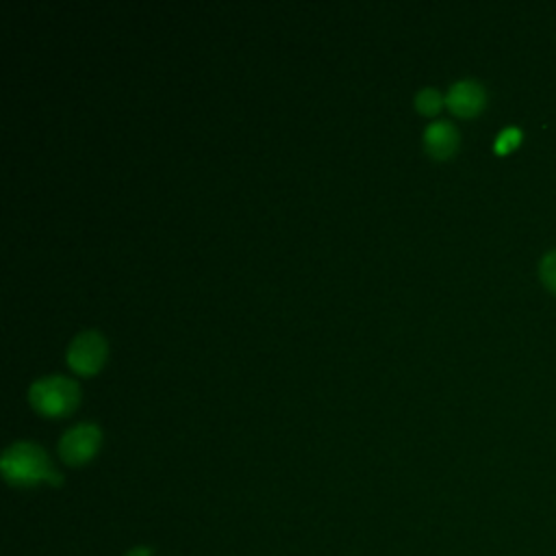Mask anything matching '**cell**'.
Wrapping results in <instances>:
<instances>
[{"instance_id":"obj_1","label":"cell","mask_w":556,"mask_h":556,"mask_svg":"<svg viewBox=\"0 0 556 556\" xmlns=\"http://www.w3.org/2000/svg\"><path fill=\"white\" fill-rule=\"evenodd\" d=\"M0 467L10 482L14 484H36L40 480L49 482H62V476L55 471V467L49 461V454L31 443V441H16L12 443L0 458Z\"/></svg>"},{"instance_id":"obj_2","label":"cell","mask_w":556,"mask_h":556,"mask_svg":"<svg viewBox=\"0 0 556 556\" xmlns=\"http://www.w3.org/2000/svg\"><path fill=\"white\" fill-rule=\"evenodd\" d=\"M29 400L44 415H62L75 409L79 400V387L68 376L51 374L31 383Z\"/></svg>"},{"instance_id":"obj_3","label":"cell","mask_w":556,"mask_h":556,"mask_svg":"<svg viewBox=\"0 0 556 556\" xmlns=\"http://www.w3.org/2000/svg\"><path fill=\"white\" fill-rule=\"evenodd\" d=\"M107 354V341L99 331H81L68 346V363L81 374H92L101 367Z\"/></svg>"},{"instance_id":"obj_4","label":"cell","mask_w":556,"mask_h":556,"mask_svg":"<svg viewBox=\"0 0 556 556\" xmlns=\"http://www.w3.org/2000/svg\"><path fill=\"white\" fill-rule=\"evenodd\" d=\"M101 443V430L96 424L81 422L73 428H68L60 439V454L66 463L79 465L94 456Z\"/></svg>"},{"instance_id":"obj_5","label":"cell","mask_w":556,"mask_h":556,"mask_svg":"<svg viewBox=\"0 0 556 556\" xmlns=\"http://www.w3.org/2000/svg\"><path fill=\"white\" fill-rule=\"evenodd\" d=\"M484 90L478 81L474 79H463V81H456L454 86H450L448 94H445V105L456 114V116H463V118H471L476 116L482 107H484Z\"/></svg>"},{"instance_id":"obj_6","label":"cell","mask_w":556,"mask_h":556,"mask_svg":"<svg viewBox=\"0 0 556 556\" xmlns=\"http://www.w3.org/2000/svg\"><path fill=\"white\" fill-rule=\"evenodd\" d=\"M424 146L437 159L450 157L456 151V146H458V131H456V127L452 122H448V120L430 122L426 127V131H424Z\"/></svg>"},{"instance_id":"obj_7","label":"cell","mask_w":556,"mask_h":556,"mask_svg":"<svg viewBox=\"0 0 556 556\" xmlns=\"http://www.w3.org/2000/svg\"><path fill=\"white\" fill-rule=\"evenodd\" d=\"M441 94L435 90V88H422L417 94H415V107L424 114H435L441 105Z\"/></svg>"},{"instance_id":"obj_8","label":"cell","mask_w":556,"mask_h":556,"mask_svg":"<svg viewBox=\"0 0 556 556\" xmlns=\"http://www.w3.org/2000/svg\"><path fill=\"white\" fill-rule=\"evenodd\" d=\"M541 281L549 292L556 294V250L543 257V261H541Z\"/></svg>"},{"instance_id":"obj_9","label":"cell","mask_w":556,"mask_h":556,"mask_svg":"<svg viewBox=\"0 0 556 556\" xmlns=\"http://www.w3.org/2000/svg\"><path fill=\"white\" fill-rule=\"evenodd\" d=\"M519 140H521L519 129L508 127V129H504V131L495 138V146H493V148H495L500 155H504V153L513 151V148L519 144Z\"/></svg>"},{"instance_id":"obj_10","label":"cell","mask_w":556,"mask_h":556,"mask_svg":"<svg viewBox=\"0 0 556 556\" xmlns=\"http://www.w3.org/2000/svg\"><path fill=\"white\" fill-rule=\"evenodd\" d=\"M129 556H151V549H148V547H138V549H133Z\"/></svg>"}]
</instances>
